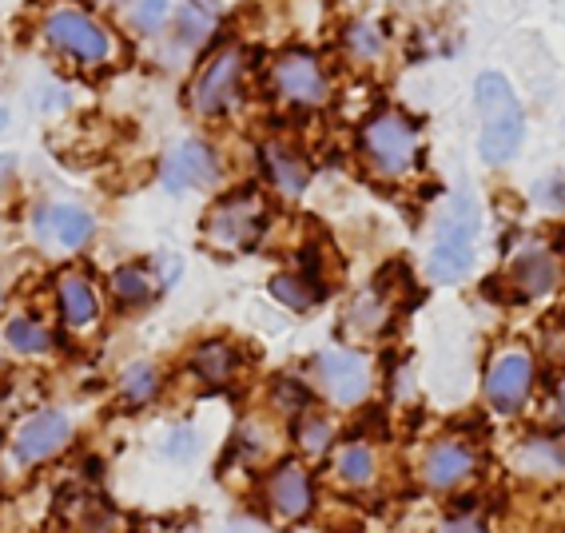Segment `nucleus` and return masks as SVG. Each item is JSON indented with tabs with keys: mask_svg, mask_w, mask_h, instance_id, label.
Listing matches in <instances>:
<instances>
[{
	"mask_svg": "<svg viewBox=\"0 0 565 533\" xmlns=\"http://www.w3.org/2000/svg\"><path fill=\"white\" fill-rule=\"evenodd\" d=\"M475 104H478V116H482V140H478V151H482L486 163H505L514 160V151L522 148V136H525V120H522V108H518L514 92L505 84V76L498 72H486L478 76L475 84Z\"/></svg>",
	"mask_w": 565,
	"mask_h": 533,
	"instance_id": "f257e3e1",
	"label": "nucleus"
},
{
	"mask_svg": "<svg viewBox=\"0 0 565 533\" xmlns=\"http://www.w3.org/2000/svg\"><path fill=\"white\" fill-rule=\"evenodd\" d=\"M482 232V212H478L475 195L458 192L450 200V212L443 215L430 247V275L438 283H455L475 267V243Z\"/></svg>",
	"mask_w": 565,
	"mask_h": 533,
	"instance_id": "f03ea898",
	"label": "nucleus"
},
{
	"mask_svg": "<svg viewBox=\"0 0 565 533\" xmlns=\"http://www.w3.org/2000/svg\"><path fill=\"white\" fill-rule=\"evenodd\" d=\"M271 220L267 195L259 188H239L227 200H220L203 220V239L212 243L215 252H247L255 247Z\"/></svg>",
	"mask_w": 565,
	"mask_h": 533,
	"instance_id": "7ed1b4c3",
	"label": "nucleus"
},
{
	"mask_svg": "<svg viewBox=\"0 0 565 533\" xmlns=\"http://www.w3.org/2000/svg\"><path fill=\"white\" fill-rule=\"evenodd\" d=\"M418 143H423L418 128H414L406 116H398V111H374L371 120L363 124V131H359L363 160L371 163L383 180H398V175H406V171L414 168Z\"/></svg>",
	"mask_w": 565,
	"mask_h": 533,
	"instance_id": "20e7f679",
	"label": "nucleus"
},
{
	"mask_svg": "<svg viewBox=\"0 0 565 533\" xmlns=\"http://www.w3.org/2000/svg\"><path fill=\"white\" fill-rule=\"evenodd\" d=\"M44 41L52 49L68 56V61L84 64V68H96V64H108L116 41L100 21H92L88 12L81 9H52L44 17Z\"/></svg>",
	"mask_w": 565,
	"mask_h": 533,
	"instance_id": "39448f33",
	"label": "nucleus"
},
{
	"mask_svg": "<svg viewBox=\"0 0 565 533\" xmlns=\"http://www.w3.org/2000/svg\"><path fill=\"white\" fill-rule=\"evenodd\" d=\"M243 49L239 44H223L215 56H207L200 72H195L192 92H188V100L192 108L200 111L203 120H215V116H227V111L239 104V92H243Z\"/></svg>",
	"mask_w": 565,
	"mask_h": 533,
	"instance_id": "423d86ee",
	"label": "nucleus"
},
{
	"mask_svg": "<svg viewBox=\"0 0 565 533\" xmlns=\"http://www.w3.org/2000/svg\"><path fill=\"white\" fill-rule=\"evenodd\" d=\"M311 374H315V386H319L334 406H343V411L363 406L366 398H371L374 374H371V363H366V354H359V351L315 354Z\"/></svg>",
	"mask_w": 565,
	"mask_h": 533,
	"instance_id": "0eeeda50",
	"label": "nucleus"
},
{
	"mask_svg": "<svg viewBox=\"0 0 565 533\" xmlns=\"http://www.w3.org/2000/svg\"><path fill=\"white\" fill-rule=\"evenodd\" d=\"M478 462H482V454L470 438H458V434H446L438 443H430L423 450V462H418V478L423 486L438 493H450V490H462L470 478L478 473Z\"/></svg>",
	"mask_w": 565,
	"mask_h": 533,
	"instance_id": "6e6552de",
	"label": "nucleus"
},
{
	"mask_svg": "<svg viewBox=\"0 0 565 533\" xmlns=\"http://www.w3.org/2000/svg\"><path fill=\"white\" fill-rule=\"evenodd\" d=\"M72 443V418L61 411H32L17 430H12V462L17 466H44L52 462L64 446Z\"/></svg>",
	"mask_w": 565,
	"mask_h": 533,
	"instance_id": "1a4fd4ad",
	"label": "nucleus"
},
{
	"mask_svg": "<svg viewBox=\"0 0 565 533\" xmlns=\"http://www.w3.org/2000/svg\"><path fill=\"white\" fill-rule=\"evenodd\" d=\"M263 505L271 510V518L279 522H303L315 510V482L303 462L282 458L271 470L263 473Z\"/></svg>",
	"mask_w": 565,
	"mask_h": 533,
	"instance_id": "9d476101",
	"label": "nucleus"
},
{
	"mask_svg": "<svg viewBox=\"0 0 565 533\" xmlns=\"http://www.w3.org/2000/svg\"><path fill=\"white\" fill-rule=\"evenodd\" d=\"M271 92L291 108H319L331 96L323 68L311 52H282L271 64Z\"/></svg>",
	"mask_w": 565,
	"mask_h": 533,
	"instance_id": "9b49d317",
	"label": "nucleus"
},
{
	"mask_svg": "<svg viewBox=\"0 0 565 533\" xmlns=\"http://www.w3.org/2000/svg\"><path fill=\"white\" fill-rule=\"evenodd\" d=\"M92 232H96V220L76 203H41L32 212V235L41 243H56L64 252L84 247L92 239Z\"/></svg>",
	"mask_w": 565,
	"mask_h": 533,
	"instance_id": "f8f14e48",
	"label": "nucleus"
},
{
	"mask_svg": "<svg viewBox=\"0 0 565 533\" xmlns=\"http://www.w3.org/2000/svg\"><path fill=\"white\" fill-rule=\"evenodd\" d=\"M534 386V359L525 351H505L494 359L490 374H486V398L502 414L518 411L525 403V394Z\"/></svg>",
	"mask_w": 565,
	"mask_h": 533,
	"instance_id": "ddd939ff",
	"label": "nucleus"
},
{
	"mask_svg": "<svg viewBox=\"0 0 565 533\" xmlns=\"http://www.w3.org/2000/svg\"><path fill=\"white\" fill-rule=\"evenodd\" d=\"M220 175L215 151L203 140H183L175 151H168L160 163V180L168 192H188V188H207Z\"/></svg>",
	"mask_w": 565,
	"mask_h": 533,
	"instance_id": "4468645a",
	"label": "nucleus"
},
{
	"mask_svg": "<svg viewBox=\"0 0 565 533\" xmlns=\"http://www.w3.org/2000/svg\"><path fill=\"white\" fill-rule=\"evenodd\" d=\"M52 295H56V311H61L68 331H92L100 322V295H96V287L81 271L56 275Z\"/></svg>",
	"mask_w": 565,
	"mask_h": 533,
	"instance_id": "2eb2a0df",
	"label": "nucleus"
},
{
	"mask_svg": "<svg viewBox=\"0 0 565 533\" xmlns=\"http://www.w3.org/2000/svg\"><path fill=\"white\" fill-rule=\"evenodd\" d=\"M188 371H192L195 383L207 386V391H223V386H232L235 374H239V351H235L232 342L207 339L192 351Z\"/></svg>",
	"mask_w": 565,
	"mask_h": 533,
	"instance_id": "dca6fc26",
	"label": "nucleus"
},
{
	"mask_svg": "<svg viewBox=\"0 0 565 533\" xmlns=\"http://www.w3.org/2000/svg\"><path fill=\"white\" fill-rule=\"evenodd\" d=\"M514 466L525 478L557 482V478H565V446L557 443V438H545V434L522 438V443L514 446Z\"/></svg>",
	"mask_w": 565,
	"mask_h": 533,
	"instance_id": "f3484780",
	"label": "nucleus"
},
{
	"mask_svg": "<svg viewBox=\"0 0 565 533\" xmlns=\"http://www.w3.org/2000/svg\"><path fill=\"white\" fill-rule=\"evenodd\" d=\"M510 283L522 299H537L557 287V259L545 247H525L514 263H510Z\"/></svg>",
	"mask_w": 565,
	"mask_h": 533,
	"instance_id": "a211bd4d",
	"label": "nucleus"
},
{
	"mask_svg": "<svg viewBox=\"0 0 565 533\" xmlns=\"http://www.w3.org/2000/svg\"><path fill=\"white\" fill-rule=\"evenodd\" d=\"M331 473L343 490H366V486L379 478V454H374V446L363 443V438H347V443L334 450Z\"/></svg>",
	"mask_w": 565,
	"mask_h": 533,
	"instance_id": "6ab92c4d",
	"label": "nucleus"
},
{
	"mask_svg": "<svg viewBox=\"0 0 565 533\" xmlns=\"http://www.w3.org/2000/svg\"><path fill=\"white\" fill-rule=\"evenodd\" d=\"M64 522L72 533H120V518L100 493H68L64 498Z\"/></svg>",
	"mask_w": 565,
	"mask_h": 533,
	"instance_id": "aec40b11",
	"label": "nucleus"
},
{
	"mask_svg": "<svg viewBox=\"0 0 565 533\" xmlns=\"http://www.w3.org/2000/svg\"><path fill=\"white\" fill-rule=\"evenodd\" d=\"M263 171H267V183H275L287 200H295V195H303L307 188V163L295 156L291 148H282V143H267L263 148Z\"/></svg>",
	"mask_w": 565,
	"mask_h": 533,
	"instance_id": "412c9836",
	"label": "nucleus"
},
{
	"mask_svg": "<svg viewBox=\"0 0 565 533\" xmlns=\"http://www.w3.org/2000/svg\"><path fill=\"white\" fill-rule=\"evenodd\" d=\"M0 342H4L12 354H21V359H41V354L52 351V331L41 319H32V315H12V319L0 327Z\"/></svg>",
	"mask_w": 565,
	"mask_h": 533,
	"instance_id": "4be33fe9",
	"label": "nucleus"
},
{
	"mask_svg": "<svg viewBox=\"0 0 565 533\" xmlns=\"http://www.w3.org/2000/svg\"><path fill=\"white\" fill-rule=\"evenodd\" d=\"M271 295L282 307H291V311H311L315 302L327 295V287L319 283L315 271H282L271 279Z\"/></svg>",
	"mask_w": 565,
	"mask_h": 533,
	"instance_id": "5701e85b",
	"label": "nucleus"
},
{
	"mask_svg": "<svg viewBox=\"0 0 565 533\" xmlns=\"http://www.w3.org/2000/svg\"><path fill=\"white\" fill-rule=\"evenodd\" d=\"M160 386H163V371L156 363H131L120 374V398L128 411L152 406L160 398Z\"/></svg>",
	"mask_w": 565,
	"mask_h": 533,
	"instance_id": "b1692460",
	"label": "nucleus"
},
{
	"mask_svg": "<svg viewBox=\"0 0 565 533\" xmlns=\"http://www.w3.org/2000/svg\"><path fill=\"white\" fill-rule=\"evenodd\" d=\"M386 319H391V299H386L383 283H379V287H371V291H363L351 302V311H347V331L379 334L386 327Z\"/></svg>",
	"mask_w": 565,
	"mask_h": 533,
	"instance_id": "393cba45",
	"label": "nucleus"
},
{
	"mask_svg": "<svg viewBox=\"0 0 565 533\" xmlns=\"http://www.w3.org/2000/svg\"><path fill=\"white\" fill-rule=\"evenodd\" d=\"M111 295H116V302L120 307H128V311H136V307H148L156 295V283L152 275L143 271V267H116L111 271Z\"/></svg>",
	"mask_w": 565,
	"mask_h": 533,
	"instance_id": "a878e982",
	"label": "nucleus"
},
{
	"mask_svg": "<svg viewBox=\"0 0 565 533\" xmlns=\"http://www.w3.org/2000/svg\"><path fill=\"white\" fill-rule=\"evenodd\" d=\"M295 443L303 454H327L334 443V426L327 418H319V414H303L299 426H295Z\"/></svg>",
	"mask_w": 565,
	"mask_h": 533,
	"instance_id": "bb28decb",
	"label": "nucleus"
},
{
	"mask_svg": "<svg viewBox=\"0 0 565 533\" xmlns=\"http://www.w3.org/2000/svg\"><path fill=\"white\" fill-rule=\"evenodd\" d=\"M212 24H215V17H212V9L207 4H200V0H188L180 9V44H203L207 41V32H212Z\"/></svg>",
	"mask_w": 565,
	"mask_h": 533,
	"instance_id": "cd10ccee",
	"label": "nucleus"
},
{
	"mask_svg": "<svg viewBox=\"0 0 565 533\" xmlns=\"http://www.w3.org/2000/svg\"><path fill=\"white\" fill-rule=\"evenodd\" d=\"M128 21L136 32H143V36H156V32L168 24V0H136L128 12Z\"/></svg>",
	"mask_w": 565,
	"mask_h": 533,
	"instance_id": "c85d7f7f",
	"label": "nucleus"
},
{
	"mask_svg": "<svg viewBox=\"0 0 565 533\" xmlns=\"http://www.w3.org/2000/svg\"><path fill=\"white\" fill-rule=\"evenodd\" d=\"M271 406L279 414H291V418H299V414L311 406V394L295 383V379H279V383H275V394H271Z\"/></svg>",
	"mask_w": 565,
	"mask_h": 533,
	"instance_id": "c756f323",
	"label": "nucleus"
},
{
	"mask_svg": "<svg viewBox=\"0 0 565 533\" xmlns=\"http://www.w3.org/2000/svg\"><path fill=\"white\" fill-rule=\"evenodd\" d=\"M347 49L359 56V61H374L383 52V36L374 32V24H351L347 29Z\"/></svg>",
	"mask_w": 565,
	"mask_h": 533,
	"instance_id": "7c9ffc66",
	"label": "nucleus"
},
{
	"mask_svg": "<svg viewBox=\"0 0 565 533\" xmlns=\"http://www.w3.org/2000/svg\"><path fill=\"white\" fill-rule=\"evenodd\" d=\"M163 458H172V462H188L195 450H200V434L192 430V426H175L168 438H163Z\"/></svg>",
	"mask_w": 565,
	"mask_h": 533,
	"instance_id": "2f4dec72",
	"label": "nucleus"
},
{
	"mask_svg": "<svg viewBox=\"0 0 565 533\" xmlns=\"http://www.w3.org/2000/svg\"><path fill=\"white\" fill-rule=\"evenodd\" d=\"M435 533H490V530H486L478 518H450V522H443Z\"/></svg>",
	"mask_w": 565,
	"mask_h": 533,
	"instance_id": "473e14b6",
	"label": "nucleus"
},
{
	"mask_svg": "<svg viewBox=\"0 0 565 533\" xmlns=\"http://www.w3.org/2000/svg\"><path fill=\"white\" fill-rule=\"evenodd\" d=\"M12 171H17V156H9V151H0V192L9 188Z\"/></svg>",
	"mask_w": 565,
	"mask_h": 533,
	"instance_id": "72a5a7b5",
	"label": "nucleus"
},
{
	"mask_svg": "<svg viewBox=\"0 0 565 533\" xmlns=\"http://www.w3.org/2000/svg\"><path fill=\"white\" fill-rule=\"evenodd\" d=\"M554 406H557V414L565 418V379H557V386H554Z\"/></svg>",
	"mask_w": 565,
	"mask_h": 533,
	"instance_id": "f704fd0d",
	"label": "nucleus"
},
{
	"mask_svg": "<svg viewBox=\"0 0 565 533\" xmlns=\"http://www.w3.org/2000/svg\"><path fill=\"white\" fill-rule=\"evenodd\" d=\"M4 128H9V111L0 108V131H4Z\"/></svg>",
	"mask_w": 565,
	"mask_h": 533,
	"instance_id": "c9c22d12",
	"label": "nucleus"
},
{
	"mask_svg": "<svg viewBox=\"0 0 565 533\" xmlns=\"http://www.w3.org/2000/svg\"><path fill=\"white\" fill-rule=\"evenodd\" d=\"M96 4H100V0H96Z\"/></svg>",
	"mask_w": 565,
	"mask_h": 533,
	"instance_id": "e433bc0d",
	"label": "nucleus"
}]
</instances>
